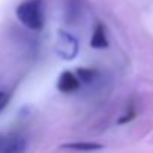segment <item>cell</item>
Instances as JSON below:
<instances>
[{"label": "cell", "instance_id": "8992f818", "mask_svg": "<svg viewBox=\"0 0 153 153\" xmlns=\"http://www.w3.org/2000/svg\"><path fill=\"white\" fill-rule=\"evenodd\" d=\"M61 149H68V150H76V152H92V150L102 149V144H100V143H89V141H80V143L62 144Z\"/></svg>", "mask_w": 153, "mask_h": 153}, {"label": "cell", "instance_id": "52a82bcc", "mask_svg": "<svg viewBox=\"0 0 153 153\" xmlns=\"http://www.w3.org/2000/svg\"><path fill=\"white\" fill-rule=\"evenodd\" d=\"M98 71L94 70V68H79L77 70V77L80 82H86V83H91L95 77H97Z\"/></svg>", "mask_w": 153, "mask_h": 153}, {"label": "cell", "instance_id": "3957f363", "mask_svg": "<svg viewBox=\"0 0 153 153\" xmlns=\"http://www.w3.org/2000/svg\"><path fill=\"white\" fill-rule=\"evenodd\" d=\"M77 51H79V43L77 40L65 33V31H59L58 34V42H56V52L64 58V59H73L76 55H77Z\"/></svg>", "mask_w": 153, "mask_h": 153}, {"label": "cell", "instance_id": "7a4b0ae2", "mask_svg": "<svg viewBox=\"0 0 153 153\" xmlns=\"http://www.w3.org/2000/svg\"><path fill=\"white\" fill-rule=\"evenodd\" d=\"M27 147L25 138L18 132L0 134V153H24Z\"/></svg>", "mask_w": 153, "mask_h": 153}, {"label": "cell", "instance_id": "6da1fadb", "mask_svg": "<svg viewBox=\"0 0 153 153\" xmlns=\"http://www.w3.org/2000/svg\"><path fill=\"white\" fill-rule=\"evenodd\" d=\"M18 19L30 30L39 31L45 25L43 0H24L16 7Z\"/></svg>", "mask_w": 153, "mask_h": 153}, {"label": "cell", "instance_id": "ba28073f", "mask_svg": "<svg viewBox=\"0 0 153 153\" xmlns=\"http://www.w3.org/2000/svg\"><path fill=\"white\" fill-rule=\"evenodd\" d=\"M135 114H137L135 108H134V107H131V108H129V111H126V113H125V116L119 119V123H126V122H131V120L135 117Z\"/></svg>", "mask_w": 153, "mask_h": 153}, {"label": "cell", "instance_id": "277c9868", "mask_svg": "<svg viewBox=\"0 0 153 153\" xmlns=\"http://www.w3.org/2000/svg\"><path fill=\"white\" fill-rule=\"evenodd\" d=\"M80 88V80L71 71H64L58 79V89L61 92H74Z\"/></svg>", "mask_w": 153, "mask_h": 153}, {"label": "cell", "instance_id": "9c48e42d", "mask_svg": "<svg viewBox=\"0 0 153 153\" xmlns=\"http://www.w3.org/2000/svg\"><path fill=\"white\" fill-rule=\"evenodd\" d=\"M7 102H9V95L6 92H1L0 91V111L7 105Z\"/></svg>", "mask_w": 153, "mask_h": 153}, {"label": "cell", "instance_id": "5b68a950", "mask_svg": "<svg viewBox=\"0 0 153 153\" xmlns=\"http://www.w3.org/2000/svg\"><path fill=\"white\" fill-rule=\"evenodd\" d=\"M107 45H108V42H107V36H105V28L101 22H97L95 28H94V34L91 37V46L95 49H102Z\"/></svg>", "mask_w": 153, "mask_h": 153}]
</instances>
